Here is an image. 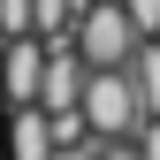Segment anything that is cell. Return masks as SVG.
<instances>
[{"label": "cell", "mask_w": 160, "mask_h": 160, "mask_svg": "<svg viewBox=\"0 0 160 160\" xmlns=\"http://www.w3.org/2000/svg\"><path fill=\"white\" fill-rule=\"evenodd\" d=\"M76 114H84L92 137H130L137 122H145L137 84H130V61H122V69H92V76H84V99H76Z\"/></svg>", "instance_id": "6da1fadb"}, {"label": "cell", "mask_w": 160, "mask_h": 160, "mask_svg": "<svg viewBox=\"0 0 160 160\" xmlns=\"http://www.w3.org/2000/svg\"><path fill=\"white\" fill-rule=\"evenodd\" d=\"M137 38H145V31L130 23L122 0H84V15H76V53H84L92 69H122L137 53Z\"/></svg>", "instance_id": "7a4b0ae2"}, {"label": "cell", "mask_w": 160, "mask_h": 160, "mask_svg": "<svg viewBox=\"0 0 160 160\" xmlns=\"http://www.w3.org/2000/svg\"><path fill=\"white\" fill-rule=\"evenodd\" d=\"M38 76H46V38H38V31L8 38V53H0V92H8V107H31V99H38Z\"/></svg>", "instance_id": "3957f363"}, {"label": "cell", "mask_w": 160, "mask_h": 160, "mask_svg": "<svg viewBox=\"0 0 160 160\" xmlns=\"http://www.w3.org/2000/svg\"><path fill=\"white\" fill-rule=\"evenodd\" d=\"M0 145H8V160H53V152H61V145H53V114L38 107V99L8 114V137H0Z\"/></svg>", "instance_id": "277c9868"}, {"label": "cell", "mask_w": 160, "mask_h": 160, "mask_svg": "<svg viewBox=\"0 0 160 160\" xmlns=\"http://www.w3.org/2000/svg\"><path fill=\"white\" fill-rule=\"evenodd\" d=\"M130 84H137V107L160 122V38H137V53H130Z\"/></svg>", "instance_id": "5b68a950"}, {"label": "cell", "mask_w": 160, "mask_h": 160, "mask_svg": "<svg viewBox=\"0 0 160 160\" xmlns=\"http://www.w3.org/2000/svg\"><path fill=\"white\" fill-rule=\"evenodd\" d=\"M31 31V0H0V38H23Z\"/></svg>", "instance_id": "8992f818"}, {"label": "cell", "mask_w": 160, "mask_h": 160, "mask_svg": "<svg viewBox=\"0 0 160 160\" xmlns=\"http://www.w3.org/2000/svg\"><path fill=\"white\" fill-rule=\"evenodd\" d=\"M122 8H130V23L145 31V38H160V0H122Z\"/></svg>", "instance_id": "52a82bcc"}, {"label": "cell", "mask_w": 160, "mask_h": 160, "mask_svg": "<svg viewBox=\"0 0 160 160\" xmlns=\"http://www.w3.org/2000/svg\"><path fill=\"white\" fill-rule=\"evenodd\" d=\"M130 145H137V160H160V122H152V114L130 130Z\"/></svg>", "instance_id": "ba28073f"}, {"label": "cell", "mask_w": 160, "mask_h": 160, "mask_svg": "<svg viewBox=\"0 0 160 160\" xmlns=\"http://www.w3.org/2000/svg\"><path fill=\"white\" fill-rule=\"evenodd\" d=\"M99 160H137V145H130V137H107V152H99Z\"/></svg>", "instance_id": "9c48e42d"}, {"label": "cell", "mask_w": 160, "mask_h": 160, "mask_svg": "<svg viewBox=\"0 0 160 160\" xmlns=\"http://www.w3.org/2000/svg\"><path fill=\"white\" fill-rule=\"evenodd\" d=\"M0 160H8V145H0Z\"/></svg>", "instance_id": "30bf717a"}]
</instances>
